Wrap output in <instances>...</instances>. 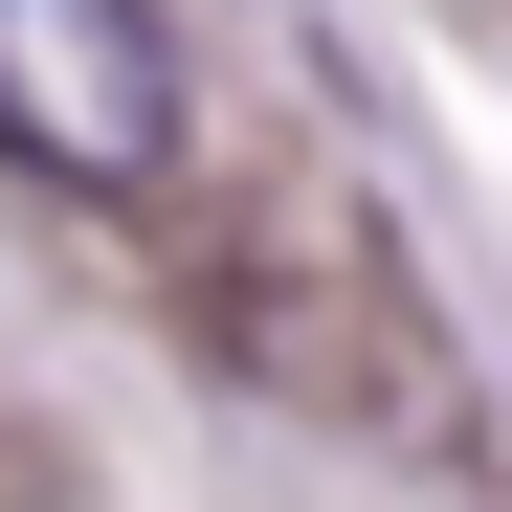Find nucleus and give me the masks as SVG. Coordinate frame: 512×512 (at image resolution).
I'll return each mask as SVG.
<instances>
[{
  "instance_id": "1",
  "label": "nucleus",
  "mask_w": 512,
  "mask_h": 512,
  "mask_svg": "<svg viewBox=\"0 0 512 512\" xmlns=\"http://www.w3.org/2000/svg\"><path fill=\"white\" fill-rule=\"evenodd\" d=\"M0 156L67 201H156L179 179V45L156 0H0Z\"/></svg>"
}]
</instances>
